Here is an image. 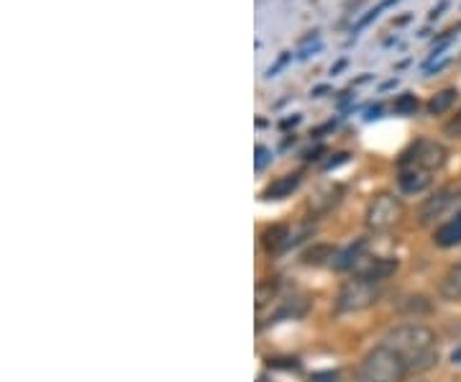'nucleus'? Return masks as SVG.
<instances>
[{
	"label": "nucleus",
	"mask_w": 461,
	"mask_h": 382,
	"mask_svg": "<svg viewBox=\"0 0 461 382\" xmlns=\"http://www.w3.org/2000/svg\"><path fill=\"white\" fill-rule=\"evenodd\" d=\"M446 205H448V193H438V196H433V198L423 205V211H420V221L423 223H429L433 218H438L446 211Z\"/></svg>",
	"instance_id": "9d476101"
},
{
	"label": "nucleus",
	"mask_w": 461,
	"mask_h": 382,
	"mask_svg": "<svg viewBox=\"0 0 461 382\" xmlns=\"http://www.w3.org/2000/svg\"><path fill=\"white\" fill-rule=\"evenodd\" d=\"M433 241H436L438 247H444V250H451V247L461 244V214L456 218H451L448 223H444V226L436 232Z\"/></svg>",
	"instance_id": "0eeeda50"
},
{
	"label": "nucleus",
	"mask_w": 461,
	"mask_h": 382,
	"mask_svg": "<svg viewBox=\"0 0 461 382\" xmlns=\"http://www.w3.org/2000/svg\"><path fill=\"white\" fill-rule=\"evenodd\" d=\"M397 272V259L390 257H362L359 259V277L369 283H382L387 277H393Z\"/></svg>",
	"instance_id": "39448f33"
},
{
	"label": "nucleus",
	"mask_w": 461,
	"mask_h": 382,
	"mask_svg": "<svg viewBox=\"0 0 461 382\" xmlns=\"http://www.w3.org/2000/svg\"><path fill=\"white\" fill-rule=\"evenodd\" d=\"M295 185H297V175H287L285 180H280V183H275L267 193H264V198L267 200H280L285 198L290 190H295Z\"/></svg>",
	"instance_id": "f8f14e48"
},
{
	"label": "nucleus",
	"mask_w": 461,
	"mask_h": 382,
	"mask_svg": "<svg viewBox=\"0 0 461 382\" xmlns=\"http://www.w3.org/2000/svg\"><path fill=\"white\" fill-rule=\"evenodd\" d=\"M333 254H336V251L330 250V247L318 244V247H313V250L303 254V262H305V265H321V262H326V259H333Z\"/></svg>",
	"instance_id": "ddd939ff"
},
{
	"label": "nucleus",
	"mask_w": 461,
	"mask_h": 382,
	"mask_svg": "<svg viewBox=\"0 0 461 382\" xmlns=\"http://www.w3.org/2000/svg\"><path fill=\"white\" fill-rule=\"evenodd\" d=\"M446 162V150L441 144H430V141H423L418 144V157H415V165L420 169H436Z\"/></svg>",
	"instance_id": "423d86ee"
},
{
	"label": "nucleus",
	"mask_w": 461,
	"mask_h": 382,
	"mask_svg": "<svg viewBox=\"0 0 461 382\" xmlns=\"http://www.w3.org/2000/svg\"><path fill=\"white\" fill-rule=\"evenodd\" d=\"M400 183H402V187H405L408 193H420V190L429 185V175H426L423 169H411V172H405V175L400 177Z\"/></svg>",
	"instance_id": "9b49d317"
},
{
	"label": "nucleus",
	"mask_w": 461,
	"mask_h": 382,
	"mask_svg": "<svg viewBox=\"0 0 461 382\" xmlns=\"http://www.w3.org/2000/svg\"><path fill=\"white\" fill-rule=\"evenodd\" d=\"M339 203V187H323L311 198V211L313 214H326Z\"/></svg>",
	"instance_id": "1a4fd4ad"
},
{
	"label": "nucleus",
	"mask_w": 461,
	"mask_h": 382,
	"mask_svg": "<svg viewBox=\"0 0 461 382\" xmlns=\"http://www.w3.org/2000/svg\"><path fill=\"white\" fill-rule=\"evenodd\" d=\"M402 216V203L395 198V196H377V198L369 203L366 208V226L372 232H387L393 229L397 221Z\"/></svg>",
	"instance_id": "20e7f679"
},
{
	"label": "nucleus",
	"mask_w": 461,
	"mask_h": 382,
	"mask_svg": "<svg viewBox=\"0 0 461 382\" xmlns=\"http://www.w3.org/2000/svg\"><path fill=\"white\" fill-rule=\"evenodd\" d=\"M311 382H339V375L336 372H318L311 377Z\"/></svg>",
	"instance_id": "2eb2a0df"
},
{
	"label": "nucleus",
	"mask_w": 461,
	"mask_h": 382,
	"mask_svg": "<svg viewBox=\"0 0 461 382\" xmlns=\"http://www.w3.org/2000/svg\"><path fill=\"white\" fill-rule=\"evenodd\" d=\"M441 296L448 303H461V265H454L441 280Z\"/></svg>",
	"instance_id": "6e6552de"
},
{
	"label": "nucleus",
	"mask_w": 461,
	"mask_h": 382,
	"mask_svg": "<svg viewBox=\"0 0 461 382\" xmlns=\"http://www.w3.org/2000/svg\"><path fill=\"white\" fill-rule=\"evenodd\" d=\"M408 372L411 369L405 365V359L382 344L364 357L357 369V382H402L408 377Z\"/></svg>",
	"instance_id": "f03ea898"
},
{
	"label": "nucleus",
	"mask_w": 461,
	"mask_h": 382,
	"mask_svg": "<svg viewBox=\"0 0 461 382\" xmlns=\"http://www.w3.org/2000/svg\"><path fill=\"white\" fill-rule=\"evenodd\" d=\"M454 96H456L454 90H446V93H441L438 98L430 103V111H433V114H444L446 108H448V105L454 103Z\"/></svg>",
	"instance_id": "4468645a"
},
{
	"label": "nucleus",
	"mask_w": 461,
	"mask_h": 382,
	"mask_svg": "<svg viewBox=\"0 0 461 382\" xmlns=\"http://www.w3.org/2000/svg\"><path fill=\"white\" fill-rule=\"evenodd\" d=\"M379 300V287L377 283H369L364 277H354V280H346L339 290V298H336V311L341 314H359L372 308Z\"/></svg>",
	"instance_id": "7ed1b4c3"
},
{
	"label": "nucleus",
	"mask_w": 461,
	"mask_h": 382,
	"mask_svg": "<svg viewBox=\"0 0 461 382\" xmlns=\"http://www.w3.org/2000/svg\"><path fill=\"white\" fill-rule=\"evenodd\" d=\"M384 347H390L397 351L411 372H423L433 367V362L438 359L436 351V333L423 323H402L395 326L393 332H387L384 336Z\"/></svg>",
	"instance_id": "f257e3e1"
}]
</instances>
